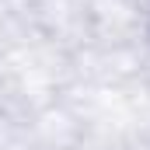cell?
<instances>
[{"label":"cell","instance_id":"6da1fadb","mask_svg":"<svg viewBox=\"0 0 150 150\" xmlns=\"http://www.w3.org/2000/svg\"><path fill=\"white\" fill-rule=\"evenodd\" d=\"M140 28H143V38L150 45V0H140Z\"/></svg>","mask_w":150,"mask_h":150}]
</instances>
